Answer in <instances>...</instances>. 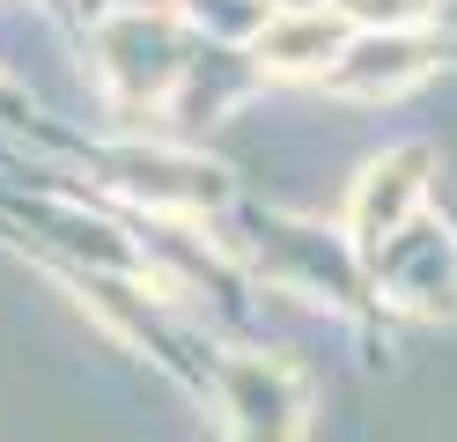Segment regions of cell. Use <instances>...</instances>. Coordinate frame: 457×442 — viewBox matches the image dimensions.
I'll list each match as a JSON object with an SVG mask.
<instances>
[{
  "mask_svg": "<svg viewBox=\"0 0 457 442\" xmlns=\"http://www.w3.org/2000/svg\"><path fill=\"white\" fill-rule=\"evenodd\" d=\"M251 265L288 288L310 295V303H332V310H361L369 303V251L347 236V221L325 229V221H295V214H259L251 221Z\"/></svg>",
  "mask_w": 457,
  "mask_h": 442,
  "instance_id": "6da1fadb",
  "label": "cell"
},
{
  "mask_svg": "<svg viewBox=\"0 0 457 442\" xmlns=\"http://www.w3.org/2000/svg\"><path fill=\"white\" fill-rule=\"evenodd\" d=\"M96 74H104V88L126 111L162 104L170 88L192 74L178 15L170 8H119V15H104V29H96Z\"/></svg>",
  "mask_w": 457,
  "mask_h": 442,
  "instance_id": "7a4b0ae2",
  "label": "cell"
},
{
  "mask_svg": "<svg viewBox=\"0 0 457 442\" xmlns=\"http://www.w3.org/2000/svg\"><path fill=\"white\" fill-rule=\"evenodd\" d=\"M214 405L228 442H303L310 435V383L280 354H228L214 369Z\"/></svg>",
  "mask_w": 457,
  "mask_h": 442,
  "instance_id": "3957f363",
  "label": "cell"
},
{
  "mask_svg": "<svg viewBox=\"0 0 457 442\" xmlns=\"http://www.w3.org/2000/svg\"><path fill=\"white\" fill-rule=\"evenodd\" d=\"M369 280L406 317H457V229L413 214L391 244L369 251Z\"/></svg>",
  "mask_w": 457,
  "mask_h": 442,
  "instance_id": "277c9868",
  "label": "cell"
},
{
  "mask_svg": "<svg viewBox=\"0 0 457 442\" xmlns=\"http://www.w3.org/2000/svg\"><path fill=\"white\" fill-rule=\"evenodd\" d=\"M104 177L111 192H126L133 206H148V214H178V221H207L228 206V177L214 163L185 155V147H111L104 155Z\"/></svg>",
  "mask_w": 457,
  "mask_h": 442,
  "instance_id": "5b68a950",
  "label": "cell"
},
{
  "mask_svg": "<svg viewBox=\"0 0 457 442\" xmlns=\"http://www.w3.org/2000/svg\"><path fill=\"white\" fill-rule=\"evenodd\" d=\"M428 170H436V147H391V155H377L361 177H354V192H347V236L361 251H377V244H391L398 229H406L413 214H420V199H428Z\"/></svg>",
  "mask_w": 457,
  "mask_h": 442,
  "instance_id": "8992f818",
  "label": "cell"
},
{
  "mask_svg": "<svg viewBox=\"0 0 457 442\" xmlns=\"http://www.w3.org/2000/svg\"><path fill=\"white\" fill-rule=\"evenodd\" d=\"M436 59H443V45L420 38V29H354L347 52L332 59L325 88L332 96H398V88L436 74Z\"/></svg>",
  "mask_w": 457,
  "mask_h": 442,
  "instance_id": "52a82bcc",
  "label": "cell"
},
{
  "mask_svg": "<svg viewBox=\"0 0 457 442\" xmlns=\"http://www.w3.org/2000/svg\"><path fill=\"white\" fill-rule=\"evenodd\" d=\"M354 29L361 22L347 8H273L266 29L251 38V59H259V74H280V81H325Z\"/></svg>",
  "mask_w": 457,
  "mask_h": 442,
  "instance_id": "ba28073f",
  "label": "cell"
},
{
  "mask_svg": "<svg viewBox=\"0 0 457 442\" xmlns=\"http://www.w3.org/2000/svg\"><path fill=\"white\" fill-rule=\"evenodd\" d=\"M185 15L199 22V29H214V38H237V45H251L266 29V0H185Z\"/></svg>",
  "mask_w": 457,
  "mask_h": 442,
  "instance_id": "9c48e42d",
  "label": "cell"
},
{
  "mask_svg": "<svg viewBox=\"0 0 457 442\" xmlns=\"http://www.w3.org/2000/svg\"><path fill=\"white\" fill-rule=\"evenodd\" d=\"M8 111H15V88H8V81H0V118H8Z\"/></svg>",
  "mask_w": 457,
  "mask_h": 442,
  "instance_id": "30bf717a",
  "label": "cell"
},
{
  "mask_svg": "<svg viewBox=\"0 0 457 442\" xmlns=\"http://www.w3.org/2000/svg\"><path fill=\"white\" fill-rule=\"evenodd\" d=\"M126 8H162V0H126Z\"/></svg>",
  "mask_w": 457,
  "mask_h": 442,
  "instance_id": "8fae6325",
  "label": "cell"
}]
</instances>
